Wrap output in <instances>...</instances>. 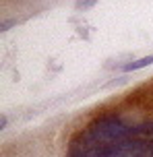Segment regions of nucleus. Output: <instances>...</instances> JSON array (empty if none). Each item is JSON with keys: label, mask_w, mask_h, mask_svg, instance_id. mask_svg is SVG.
<instances>
[{"label": "nucleus", "mask_w": 153, "mask_h": 157, "mask_svg": "<svg viewBox=\"0 0 153 157\" xmlns=\"http://www.w3.org/2000/svg\"><path fill=\"white\" fill-rule=\"evenodd\" d=\"M153 62V56H145V58H141V60H135V62H128L122 66V71L124 72H130V71H139V68H145L149 64Z\"/></svg>", "instance_id": "obj_2"}, {"label": "nucleus", "mask_w": 153, "mask_h": 157, "mask_svg": "<svg viewBox=\"0 0 153 157\" xmlns=\"http://www.w3.org/2000/svg\"><path fill=\"white\" fill-rule=\"evenodd\" d=\"M128 103L137 105V108H141L145 114H151L153 116V85L132 91L130 97H128Z\"/></svg>", "instance_id": "obj_1"}, {"label": "nucleus", "mask_w": 153, "mask_h": 157, "mask_svg": "<svg viewBox=\"0 0 153 157\" xmlns=\"http://www.w3.org/2000/svg\"><path fill=\"white\" fill-rule=\"evenodd\" d=\"M97 0H77V4L75 6L79 8V10H85V8H89V6H93Z\"/></svg>", "instance_id": "obj_3"}, {"label": "nucleus", "mask_w": 153, "mask_h": 157, "mask_svg": "<svg viewBox=\"0 0 153 157\" xmlns=\"http://www.w3.org/2000/svg\"><path fill=\"white\" fill-rule=\"evenodd\" d=\"M13 25H15V21H4L0 29H2V31H8V27H13Z\"/></svg>", "instance_id": "obj_4"}, {"label": "nucleus", "mask_w": 153, "mask_h": 157, "mask_svg": "<svg viewBox=\"0 0 153 157\" xmlns=\"http://www.w3.org/2000/svg\"><path fill=\"white\" fill-rule=\"evenodd\" d=\"M0 128H6V116L0 118Z\"/></svg>", "instance_id": "obj_5"}]
</instances>
